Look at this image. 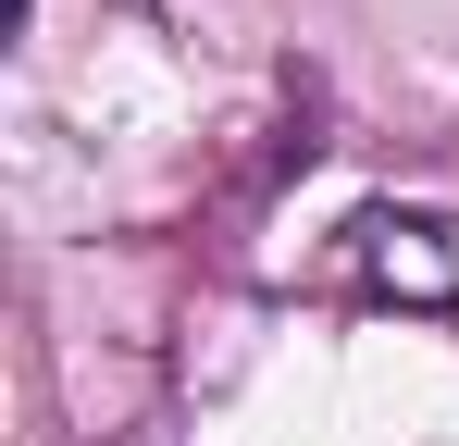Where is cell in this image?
I'll return each instance as SVG.
<instances>
[{
	"instance_id": "cell-1",
	"label": "cell",
	"mask_w": 459,
	"mask_h": 446,
	"mask_svg": "<svg viewBox=\"0 0 459 446\" xmlns=\"http://www.w3.org/2000/svg\"><path fill=\"white\" fill-rule=\"evenodd\" d=\"M360 273L385 297H410V310H447L459 297V211H360Z\"/></svg>"
},
{
	"instance_id": "cell-2",
	"label": "cell",
	"mask_w": 459,
	"mask_h": 446,
	"mask_svg": "<svg viewBox=\"0 0 459 446\" xmlns=\"http://www.w3.org/2000/svg\"><path fill=\"white\" fill-rule=\"evenodd\" d=\"M13 25H25V0H0V38H13Z\"/></svg>"
}]
</instances>
